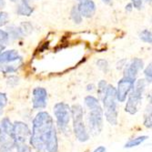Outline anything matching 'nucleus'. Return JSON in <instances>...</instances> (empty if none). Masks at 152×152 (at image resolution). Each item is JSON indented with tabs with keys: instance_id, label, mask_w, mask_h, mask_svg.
Listing matches in <instances>:
<instances>
[{
	"instance_id": "f257e3e1",
	"label": "nucleus",
	"mask_w": 152,
	"mask_h": 152,
	"mask_svg": "<svg viewBox=\"0 0 152 152\" xmlns=\"http://www.w3.org/2000/svg\"><path fill=\"white\" fill-rule=\"evenodd\" d=\"M54 127V120L49 113L40 111L36 115L30 137V145L36 152H46V141Z\"/></svg>"
},
{
	"instance_id": "f03ea898",
	"label": "nucleus",
	"mask_w": 152,
	"mask_h": 152,
	"mask_svg": "<svg viewBox=\"0 0 152 152\" xmlns=\"http://www.w3.org/2000/svg\"><path fill=\"white\" fill-rule=\"evenodd\" d=\"M84 103L88 109L87 116V129L89 135L99 136L103 129L104 111L99 99L88 95L84 99Z\"/></svg>"
},
{
	"instance_id": "7ed1b4c3",
	"label": "nucleus",
	"mask_w": 152,
	"mask_h": 152,
	"mask_svg": "<svg viewBox=\"0 0 152 152\" xmlns=\"http://www.w3.org/2000/svg\"><path fill=\"white\" fill-rule=\"evenodd\" d=\"M104 107V116L107 121L111 126H116L118 124V113L117 110V95H116V88L112 85H107L105 94L101 99Z\"/></svg>"
},
{
	"instance_id": "20e7f679",
	"label": "nucleus",
	"mask_w": 152,
	"mask_h": 152,
	"mask_svg": "<svg viewBox=\"0 0 152 152\" xmlns=\"http://www.w3.org/2000/svg\"><path fill=\"white\" fill-rule=\"evenodd\" d=\"M70 113L76 139L79 142H87L89 140L90 135L88 131L86 124L84 123V110L82 106L79 104H74L70 107Z\"/></svg>"
},
{
	"instance_id": "39448f33",
	"label": "nucleus",
	"mask_w": 152,
	"mask_h": 152,
	"mask_svg": "<svg viewBox=\"0 0 152 152\" xmlns=\"http://www.w3.org/2000/svg\"><path fill=\"white\" fill-rule=\"evenodd\" d=\"M13 127L16 152H32L30 145L31 130L28 125L23 121H16L13 123Z\"/></svg>"
},
{
	"instance_id": "423d86ee",
	"label": "nucleus",
	"mask_w": 152,
	"mask_h": 152,
	"mask_svg": "<svg viewBox=\"0 0 152 152\" xmlns=\"http://www.w3.org/2000/svg\"><path fill=\"white\" fill-rule=\"evenodd\" d=\"M147 86V82L144 78L136 79L131 91L128 96V100L125 107V111L130 115L137 113L141 105L142 96Z\"/></svg>"
},
{
	"instance_id": "0eeeda50",
	"label": "nucleus",
	"mask_w": 152,
	"mask_h": 152,
	"mask_svg": "<svg viewBox=\"0 0 152 152\" xmlns=\"http://www.w3.org/2000/svg\"><path fill=\"white\" fill-rule=\"evenodd\" d=\"M15 136L13 123L9 118L5 117L0 120V152H14Z\"/></svg>"
},
{
	"instance_id": "6e6552de",
	"label": "nucleus",
	"mask_w": 152,
	"mask_h": 152,
	"mask_svg": "<svg viewBox=\"0 0 152 152\" xmlns=\"http://www.w3.org/2000/svg\"><path fill=\"white\" fill-rule=\"evenodd\" d=\"M53 112L55 118H56L58 129L62 133H66L67 131L68 124H69L71 118L69 105L65 102H58L55 104L53 107Z\"/></svg>"
},
{
	"instance_id": "1a4fd4ad",
	"label": "nucleus",
	"mask_w": 152,
	"mask_h": 152,
	"mask_svg": "<svg viewBox=\"0 0 152 152\" xmlns=\"http://www.w3.org/2000/svg\"><path fill=\"white\" fill-rule=\"evenodd\" d=\"M134 78H130L128 77H123L118 83V87L116 88L117 100L120 103L125 102L129 92L131 91L133 85L135 83Z\"/></svg>"
},
{
	"instance_id": "9d476101",
	"label": "nucleus",
	"mask_w": 152,
	"mask_h": 152,
	"mask_svg": "<svg viewBox=\"0 0 152 152\" xmlns=\"http://www.w3.org/2000/svg\"><path fill=\"white\" fill-rule=\"evenodd\" d=\"M32 107L34 109L40 110L46 108L48 105V91L46 88L37 87L33 89Z\"/></svg>"
},
{
	"instance_id": "9b49d317",
	"label": "nucleus",
	"mask_w": 152,
	"mask_h": 152,
	"mask_svg": "<svg viewBox=\"0 0 152 152\" xmlns=\"http://www.w3.org/2000/svg\"><path fill=\"white\" fill-rule=\"evenodd\" d=\"M144 68V62L142 59L135 58L129 64L124 66V77L136 79L137 74Z\"/></svg>"
},
{
	"instance_id": "f8f14e48",
	"label": "nucleus",
	"mask_w": 152,
	"mask_h": 152,
	"mask_svg": "<svg viewBox=\"0 0 152 152\" xmlns=\"http://www.w3.org/2000/svg\"><path fill=\"white\" fill-rule=\"evenodd\" d=\"M77 7L81 17L86 18H92L95 15L96 9V5L92 0H86V1L79 2V4Z\"/></svg>"
},
{
	"instance_id": "ddd939ff",
	"label": "nucleus",
	"mask_w": 152,
	"mask_h": 152,
	"mask_svg": "<svg viewBox=\"0 0 152 152\" xmlns=\"http://www.w3.org/2000/svg\"><path fill=\"white\" fill-rule=\"evenodd\" d=\"M58 139L56 128H53L50 131L46 141V152H58Z\"/></svg>"
},
{
	"instance_id": "4468645a",
	"label": "nucleus",
	"mask_w": 152,
	"mask_h": 152,
	"mask_svg": "<svg viewBox=\"0 0 152 152\" xmlns=\"http://www.w3.org/2000/svg\"><path fill=\"white\" fill-rule=\"evenodd\" d=\"M22 64H23L22 58L17 61H14V62H9V63H4L0 61V72H2L4 74L14 73L18 71V69L21 66Z\"/></svg>"
},
{
	"instance_id": "2eb2a0df",
	"label": "nucleus",
	"mask_w": 152,
	"mask_h": 152,
	"mask_svg": "<svg viewBox=\"0 0 152 152\" xmlns=\"http://www.w3.org/2000/svg\"><path fill=\"white\" fill-rule=\"evenodd\" d=\"M20 58H22V57L19 56V53L15 49L6 50L0 54V61L4 62V63L14 62V61H17Z\"/></svg>"
},
{
	"instance_id": "dca6fc26",
	"label": "nucleus",
	"mask_w": 152,
	"mask_h": 152,
	"mask_svg": "<svg viewBox=\"0 0 152 152\" xmlns=\"http://www.w3.org/2000/svg\"><path fill=\"white\" fill-rule=\"evenodd\" d=\"M33 11H34V9L29 4H26L24 2H21L17 7V14L19 16L29 17L32 15Z\"/></svg>"
},
{
	"instance_id": "f3484780",
	"label": "nucleus",
	"mask_w": 152,
	"mask_h": 152,
	"mask_svg": "<svg viewBox=\"0 0 152 152\" xmlns=\"http://www.w3.org/2000/svg\"><path fill=\"white\" fill-rule=\"evenodd\" d=\"M6 31L7 32L9 38H11L13 40H18V39H20L24 37L22 32H21V29L19 28V26H9L7 27Z\"/></svg>"
},
{
	"instance_id": "a211bd4d",
	"label": "nucleus",
	"mask_w": 152,
	"mask_h": 152,
	"mask_svg": "<svg viewBox=\"0 0 152 152\" xmlns=\"http://www.w3.org/2000/svg\"><path fill=\"white\" fill-rule=\"evenodd\" d=\"M148 139V136H139L137 137H134V139L129 140L126 144L124 146L125 148H135L140 146V144H142L144 141H146Z\"/></svg>"
},
{
	"instance_id": "6ab92c4d",
	"label": "nucleus",
	"mask_w": 152,
	"mask_h": 152,
	"mask_svg": "<svg viewBox=\"0 0 152 152\" xmlns=\"http://www.w3.org/2000/svg\"><path fill=\"white\" fill-rule=\"evenodd\" d=\"M151 117H152V114H151V103L149 102V104L147 106V108L145 110L144 120H143L144 126L148 129H151V128H152V118Z\"/></svg>"
},
{
	"instance_id": "aec40b11",
	"label": "nucleus",
	"mask_w": 152,
	"mask_h": 152,
	"mask_svg": "<svg viewBox=\"0 0 152 152\" xmlns=\"http://www.w3.org/2000/svg\"><path fill=\"white\" fill-rule=\"evenodd\" d=\"M19 28L21 29V32L23 34V36H28L32 33L33 30V26L31 25L30 22L26 21V22H22L19 26Z\"/></svg>"
},
{
	"instance_id": "412c9836",
	"label": "nucleus",
	"mask_w": 152,
	"mask_h": 152,
	"mask_svg": "<svg viewBox=\"0 0 152 152\" xmlns=\"http://www.w3.org/2000/svg\"><path fill=\"white\" fill-rule=\"evenodd\" d=\"M70 18L74 21V23H76V24H80L82 22V17H81V15H80L79 12H78V9H77V6H74L71 8Z\"/></svg>"
},
{
	"instance_id": "4be33fe9",
	"label": "nucleus",
	"mask_w": 152,
	"mask_h": 152,
	"mask_svg": "<svg viewBox=\"0 0 152 152\" xmlns=\"http://www.w3.org/2000/svg\"><path fill=\"white\" fill-rule=\"evenodd\" d=\"M140 38L145 43L151 44L152 42V36H151V31L148 29H144L140 33Z\"/></svg>"
},
{
	"instance_id": "5701e85b",
	"label": "nucleus",
	"mask_w": 152,
	"mask_h": 152,
	"mask_svg": "<svg viewBox=\"0 0 152 152\" xmlns=\"http://www.w3.org/2000/svg\"><path fill=\"white\" fill-rule=\"evenodd\" d=\"M96 66L99 67V69L103 71L104 73H107L109 70V65L108 62L106 59H99L96 61Z\"/></svg>"
},
{
	"instance_id": "b1692460",
	"label": "nucleus",
	"mask_w": 152,
	"mask_h": 152,
	"mask_svg": "<svg viewBox=\"0 0 152 152\" xmlns=\"http://www.w3.org/2000/svg\"><path fill=\"white\" fill-rule=\"evenodd\" d=\"M107 81L106 80H100L99 82V85H98V94H99V98L100 99H102L103 98V96H104V94H105V91H106V88H107Z\"/></svg>"
},
{
	"instance_id": "393cba45",
	"label": "nucleus",
	"mask_w": 152,
	"mask_h": 152,
	"mask_svg": "<svg viewBox=\"0 0 152 152\" xmlns=\"http://www.w3.org/2000/svg\"><path fill=\"white\" fill-rule=\"evenodd\" d=\"M7 104V96L6 93L0 92V115H2L4 107Z\"/></svg>"
},
{
	"instance_id": "a878e982",
	"label": "nucleus",
	"mask_w": 152,
	"mask_h": 152,
	"mask_svg": "<svg viewBox=\"0 0 152 152\" xmlns=\"http://www.w3.org/2000/svg\"><path fill=\"white\" fill-rule=\"evenodd\" d=\"M144 75H145V80L147 82V84H150L152 80V66L151 64H149L144 70Z\"/></svg>"
},
{
	"instance_id": "bb28decb",
	"label": "nucleus",
	"mask_w": 152,
	"mask_h": 152,
	"mask_svg": "<svg viewBox=\"0 0 152 152\" xmlns=\"http://www.w3.org/2000/svg\"><path fill=\"white\" fill-rule=\"evenodd\" d=\"M9 22V16L7 12H0V26H6Z\"/></svg>"
},
{
	"instance_id": "cd10ccee",
	"label": "nucleus",
	"mask_w": 152,
	"mask_h": 152,
	"mask_svg": "<svg viewBox=\"0 0 152 152\" xmlns=\"http://www.w3.org/2000/svg\"><path fill=\"white\" fill-rule=\"evenodd\" d=\"M18 82H19V77L16 76H10L7 78V85L8 87H11V88L16 87L18 84Z\"/></svg>"
},
{
	"instance_id": "c85d7f7f",
	"label": "nucleus",
	"mask_w": 152,
	"mask_h": 152,
	"mask_svg": "<svg viewBox=\"0 0 152 152\" xmlns=\"http://www.w3.org/2000/svg\"><path fill=\"white\" fill-rule=\"evenodd\" d=\"M9 41L8 34L6 30L0 29V44H7Z\"/></svg>"
},
{
	"instance_id": "c756f323",
	"label": "nucleus",
	"mask_w": 152,
	"mask_h": 152,
	"mask_svg": "<svg viewBox=\"0 0 152 152\" xmlns=\"http://www.w3.org/2000/svg\"><path fill=\"white\" fill-rule=\"evenodd\" d=\"M143 2H144V0H131V4H132L133 7H135L137 10L141 9V7L143 6Z\"/></svg>"
},
{
	"instance_id": "7c9ffc66",
	"label": "nucleus",
	"mask_w": 152,
	"mask_h": 152,
	"mask_svg": "<svg viewBox=\"0 0 152 152\" xmlns=\"http://www.w3.org/2000/svg\"><path fill=\"white\" fill-rule=\"evenodd\" d=\"M106 151H107V148L104 146H99L96 149H94L92 152H106Z\"/></svg>"
},
{
	"instance_id": "2f4dec72",
	"label": "nucleus",
	"mask_w": 152,
	"mask_h": 152,
	"mask_svg": "<svg viewBox=\"0 0 152 152\" xmlns=\"http://www.w3.org/2000/svg\"><path fill=\"white\" fill-rule=\"evenodd\" d=\"M132 9H133V6H132L131 3H129V4H128V5L126 6V10H127L128 12H131Z\"/></svg>"
},
{
	"instance_id": "473e14b6",
	"label": "nucleus",
	"mask_w": 152,
	"mask_h": 152,
	"mask_svg": "<svg viewBox=\"0 0 152 152\" xmlns=\"http://www.w3.org/2000/svg\"><path fill=\"white\" fill-rule=\"evenodd\" d=\"M6 7V1L5 0H0V8H4Z\"/></svg>"
},
{
	"instance_id": "72a5a7b5",
	"label": "nucleus",
	"mask_w": 152,
	"mask_h": 152,
	"mask_svg": "<svg viewBox=\"0 0 152 152\" xmlns=\"http://www.w3.org/2000/svg\"><path fill=\"white\" fill-rule=\"evenodd\" d=\"M94 87H95V86H94V85H92V84H91V85H88V87H87V90H88V91H89V90L91 91V90H93V89H94Z\"/></svg>"
},
{
	"instance_id": "f704fd0d",
	"label": "nucleus",
	"mask_w": 152,
	"mask_h": 152,
	"mask_svg": "<svg viewBox=\"0 0 152 152\" xmlns=\"http://www.w3.org/2000/svg\"><path fill=\"white\" fill-rule=\"evenodd\" d=\"M5 45H3V44H0V54H1L4 50H5Z\"/></svg>"
},
{
	"instance_id": "c9c22d12",
	"label": "nucleus",
	"mask_w": 152,
	"mask_h": 152,
	"mask_svg": "<svg viewBox=\"0 0 152 152\" xmlns=\"http://www.w3.org/2000/svg\"><path fill=\"white\" fill-rule=\"evenodd\" d=\"M22 2H24V3H26V4H29L30 5V2L32 1V0H21Z\"/></svg>"
},
{
	"instance_id": "e433bc0d",
	"label": "nucleus",
	"mask_w": 152,
	"mask_h": 152,
	"mask_svg": "<svg viewBox=\"0 0 152 152\" xmlns=\"http://www.w3.org/2000/svg\"><path fill=\"white\" fill-rule=\"evenodd\" d=\"M102 1L105 3V4H110V3H111V0H102Z\"/></svg>"
},
{
	"instance_id": "4c0bfd02",
	"label": "nucleus",
	"mask_w": 152,
	"mask_h": 152,
	"mask_svg": "<svg viewBox=\"0 0 152 152\" xmlns=\"http://www.w3.org/2000/svg\"><path fill=\"white\" fill-rule=\"evenodd\" d=\"M11 2H13V3H17L18 1H19V0H10Z\"/></svg>"
},
{
	"instance_id": "58836bf2",
	"label": "nucleus",
	"mask_w": 152,
	"mask_h": 152,
	"mask_svg": "<svg viewBox=\"0 0 152 152\" xmlns=\"http://www.w3.org/2000/svg\"><path fill=\"white\" fill-rule=\"evenodd\" d=\"M78 2H83V1H86V0H77Z\"/></svg>"
}]
</instances>
